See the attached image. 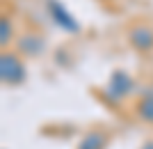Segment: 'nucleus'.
<instances>
[{
	"mask_svg": "<svg viewBox=\"0 0 153 149\" xmlns=\"http://www.w3.org/2000/svg\"><path fill=\"white\" fill-rule=\"evenodd\" d=\"M41 48H44V41H41V37H37V34H23V37L19 39V51L21 53L39 55Z\"/></svg>",
	"mask_w": 153,
	"mask_h": 149,
	"instance_id": "5",
	"label": "nucleus"
},
{
	"mask_svg": "<svg viewBox=\"0 0 153 149\" xmlns=\"http://www.w3.org/2000/svg\"><path fill=\"white\" fill-rule=\"evenodd\" d=\"M46 7H48V12H51V16L55 19V23H57L59 28H64V30H69V32H78L80 30V25H78V21L71 16L66 9H64L62 2H57V0H46Z\"/></svg>",
	"mask_w": 153,
	"mask_h": 149,
	"instance_id": "2",
	"label": "nucleus"
},
{
	"mask_svg": "<svg viewBox=\"0 0 153 149\" xmlns=\"http://www.w3.org/2000/svg\"><path fill=\"white\" fill-rule=\"evenodd\" d=\"M0 76H2V83H9V85H19L25 80V64L21 62L16 53L5 51L0 55Z\"/></svg>",
	"mask_w": 153,
	"mask_h": 149,
	"instance_id": "1",
	"label": "nucleus"
},
{
	"mask_svg": "<svg viewBox=\"0 0 153 149\" xmlns=\"http://www.w3.org/2000/svg\"><path fill=\"white\" fill-rule=\"evenodd\" d=\"M130 44L137 51H151L153 48V30L149 25H135L130 30Z\"/></svg>",
	"mask_w": 153,
	"mask_h": 149,
	"instance_id": "3",
	"label": "nucleus"
},
{
	"mask_svg": "<svg viewBox=\"0 0 153 149\" xmlns=\"http://www.w3.org/2000/svg\"><path fill=\"white\" fill-rule=\"evenodd\" d=\"M130 87H133V80H130V76L123 71H117L114 76H112V80H110V87H108V97H126L128 92H130Z\"/></svg>",
	"mask_w": 153,
	"mask_h": 149,
	"instance_id": "4",
	"label": "nucleus"
},
{
	"mask_svg": "<svg viewBox=\"0 0 153 149\" xmlns=\"http://www.w3.org/2000/svg\"><path fill=\"white\" fill-rule=\"evenodd\" d=\"M137 112H140V117H144V119L153 122V97H151V94H146V97L140 101V106H137Z\"/></svg>",
	"mask_w": 153,
	"mask_h": 149,
	"instance_id": "7",
	"label": "nucleus"
},
{
	"mask_svg": "<svg viewBox=\"0 0 153 149\" xmlns=\"http://www.w3.org/2000/svg\"><path fill=\"white\" fill-rule=\"evenodd\" d=\"M103 145H105V136L98 133V131H91V133H87L82 138L78 149H103Z\"/></svg>",
	"mask_w": 153,
	"mask_h": 149,
	"instance_id": "6",
	"label": "nucleus"
},
{
	"mask_svg": "<svg viewBox=\"0 0 153 149\" xmlns=\"http://www.w3.org/2000/svg\"><path fill=\"white\" fill-rule=\"evenodd\" d=\"M9 41H12V21L5 16V19L0 21V44L7 46Z\"/></svg>",
	"mask_w": 153,
	"mask_h": 149,
	"instance_id": "8",
	"label": "nucleus"
},
{
	"mask_svg": "<svg viewBox=\"0 0 153 149\" xmlns=\"http://www.w3.org/2000/svg\"><path fill=\"white\" fill-rule=\"evenodd\" d=\"M144 149H153V142H146V145H144Z\"/></svg>",
	"mask_w": 153,
	"mask_h": 149,
	"instance_id": "9",
	"label": "nucleus"
}]
</instances>
